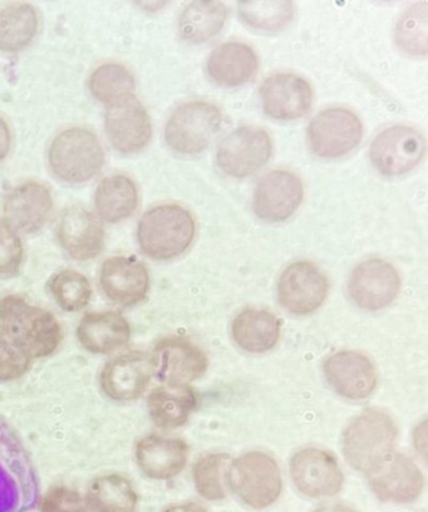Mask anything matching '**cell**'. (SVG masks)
<instances>
[{
	"label": "cell",
	"instance_id": "1",
	"mask_svg": "<svg viewBox=\"0 0 428 512\" xmlns=\"http://www.w3.org/2000/svg\"><path fill=\"white\" fill-rule=\"evenodd\" d=\"M0 334L32 361L53 356L63 341L54 314L16 294L0 298Z\"/></svg>",
	"mask_w": 428,
	"mask_h": 512
},
{
	"label": "cell",
	"instance_id": "2",
	"mask_svg": "<svg viewBox=\"0 0 428 512\" xmlns=\"http://www.w3.org/2000/svg\"><path fill=\"white\" fill-rule=\"evenodd\" d=\"M398 428L388 413L364 411L349 423L343 433V454L348 464L363 474H370L393 454Z\"/></svg>",
	"mask_w": 428,
	"mask_h": 512
},
{
	"label": "cell",
	"instance_id": "3",
	"mask_svg": "<svg viewBox=\"0 0 428 512\" xmlns=\"http://www.w3.org/2000/svg\"><path fill=\"white\" fill-rule=\"evenodd\" d=\"M195 231V220L188 210L179 205H161L142 216L137 239L145 255L165 262L189 249Z\"/></svg>",
	"mask_w": 428,
	"mask_h": 512
},
{
	"label": "cell",
	"instance_id": "4",
	"mask_svg": "<svg viewBox=\"0 0 428 512\" xmlns=\"http://www.w3.org/2000/svg\"><path fill=\"white\" fill-rule=\"evenodd\" d=\"M48 159L53 174L59 180L83 184L100 172L105 152L91 131L75 127L61 132L53 140Z\"/></svg>",
	"mask_w": 428,
	"mask_h": 512
},
{
	"label": "cell",
	"instance_id": "5",
	"mask_svg": "<svg viewBox=\"0 0 428 512\" xmlns=\"http://www.w3.org/2000/svg\"><path fill=\"white\" fill-rule=\"evenodd\" d=\"M229 485L245 505L262 510L273 505L283 491L277 461L262 451L248 452L231 462Z\"/></svg>",
	"mask_w": 428,
	"mask_h": 512
},
{
	"label": "cell",
	"instance_id": "6",
	"mask_svg": "<svg viewBox=\"0 0 428 512\" xmlns=\"http://www.w3.org/2000/svg\"><path fill=\"white\" fill-rule=\"evenodd\" d=\"M221 112L210 102L193 101L177 107L165 128L172 150L184 155L199 154L220 130Z\"/></svg>",
	"mask_w": 428,
	"mask_h": 512
},
{
	"label": "cell",
	"instance_id": "7",
	"mask_svg": "<svg viewBox=\"0 0 428 512\" xmlns=\"http://www.w3.org/2000/svg\"><path fill=\"white\" fill-rule=\"evenodd\" d=\"M150 356L154 377L167 387L189 386L203 377L209 367L203 349L179 336L160 339Z\"/></svg>",
	"mask_w": 428,
	"mask_h": 512
},
{
	"label": "cell",
	"instance_id": "8",
	"mask_svg": "<svg viewBox=\"0 0 428 512\" xmlns=\"http://www.w3.org/2000/svg\"><path fill=\"white\" fill-rule=\"evenodd\" d=\"M363 136L361 120L346 108H328L313 118L308 141L314 154L337 159L356 149Z\"/></svg>",
	"mask_w": 428,
	"mask_h": 512
},
{
	"label": "cell",
	"instance_id": "9",
	"mask_svg": "<svg viewBox=\"0 0 428 512\" xmlns=\"http://www.w3.org/2000/svg\"><path fill=\"white\" fill-rule=\"evenodd\" d=\"M272 152L273 142L267 131L245 126L231 132L220 142L216 160L226 175L247 177L262 169Z\"/></svg>",
	"mask_w": 428,
	"mask_h": 512
},
{
	"label": "cell",
	"instance_id": "10",
	"mask_svg": "<svg viewBox=\"0 0 428 512\" xmlns=\"http://www.w3.org/2000/svg\"><path fill=\"white\" fill-rule=\"evenodd\" d=\"M154 378L150 354L130 351L117 354L103 366L100 387L115 402L139 400Z\"/></svg>",
	"mask_w": 428,
	"mask_h": 512
},
{
	"label": "cell",
	"instance_id": "11",
	"mask_svg": "<svg viewBox=\"0 0 428 512\" xmlns=\"http://www.w3.org/2000/svg\"><path fill=\"white\" fill-rule=\"evenodd\" d=\"M370 152L373 165L383 175H403L420 164L426 140L415 128L393 126L376 136Z\"/></svg>",
	"mask_w": 428,
	"mask_h": 512
},
{
	"label": "cell",
	"instance_id": "12",
	"mask_svg": "<svg viewBox=\"0 0 428 512\" xmlns=\"http://www.w3.org/2000/svg\"><path fill=\"white\" fill-rule=\"evenodd\" d=\"M98 283L103 295L120 308H132L150 292V273L134 256L117 255L102 264Z\"/></svg>",
	"mask_w": 428,
	"mask_h": 512
},
{
	"label": "cell",
	"instance_id": "13",
	"mask_svg": "<svg viewBox=\"0 0 428 512\" xmlns=\"http://www.w3.org/2000/svg\"><path fill=\"white\" fill-rule=\"evenodd\" d=\"M326 274L311 262L290 264L280 275L278 298L288 312L308 315L322 307L328 295Z\"/></svg>",
	"mask_w": 428,
	"mask_h": 512
},
{
	"label": "cell",
	"instance_id": "14",
	"mask_svg": "<svg viewBox=\"0 0 428 512\" xmlns=\"http://www.w3.org/2000/svg\"><path fill=\"white\" fill-rule=\"evenodd\" d=\"M400 288L397 270L382 259H368L358 264L348 282L353 302L368 312L388 307L397 298Z\"/></svg>",
	"mask_w": 428,
	"mask_h": 512
},
{
	"label": "cell",
	"instance_id": "15",
	"mask_svg": "<svg viewBox=\"0 0 428 512\" xmlns=\"http://www.w3.org/2000/svg\"><path fill=\"white\" fill-rule=\"evenodd\" d=\"M290 476L303 495L321 499L342 490L344 476L336 457L318 448H304L290 460Z\"/></svg>",
	"mask_w": 428,
	"mask_h": 512
},
{
	"label": "cell",
	"instance_id": "16",
	"mask_svg": "<svg viewBox=\"0 0 428 512\" xmlns=\"http://www.w3.org/2000/svg\"><path fill=\"white\" fill-rule=\"evenodd\" d=\"M368 482L378 499L396 504L415 501L425 487L420 467L395 452L368 474Z\"/></svg>",
	"mask_w": 428,
	"mask_h": 512
},
{
	"label": "cell",
	"instance_id": "17",
	"mask_svg": "<svg viewBox=\"0 0 428 512\" xmlns=\"http://www.w3.org/2000/svg\"><path fill=\"white\" fill-rule=\"evenodd\" d=\"M323 369L333 390L347 400H364L376 390L378 376L375 364L362 353H334L326 359Z\"/></svg>",
	"mask_w": 428,
	"mask_h": 512
},
{
	"label": "cell",
	"instance_id": "18",
	"mask_svg": "<svg viewBox=\"0 0 428 512\" xmlns=\"http://www.w3.org/2000/svg\"><path fill=\"white\" fill-rule=\"evenodd\" d=\"M304 187L293 172L275 170L259 181L254 194V211L260 219L280 223L290 218L302 204Z\"/></svg>",
	"mask_w": 428,
	"mask_h": 512
},
{
	"label": "cell",
	"instance_id": "19",
	"mask_svg": "<svg viewBox=\"0 0 428 512\" xmlns=\"http://www.w3.org/2000/svg\"><path fill=\"white\" fill-rule=\"evenodd\" d=\"M108 140L122 154H136L151 140L149 113L134 96L110 106L106 113Z\"/></svg>",
	"mask_w": 428,
	"mask_h": 512
},
{
	"label": "cell",
	"instance_id": "20",
	"mask_svg": "<svg viewBox=\"0 0 428 512\" xmlns=\"http://www.w3.org/2000/svg\"><path fill=\"white\" fill-rule=\"evenodd\" d=\"M80 346L95 356H108L127 347L132 331L129 320L115 310L88 312L77 324Z\"/></svg>",
	"mask_w": 428,
	"mask_h": 512
},
{
	"label": "cell",
	"instance_id": "21",
	"mask_svg": "<svg viewBox=\"0 0 428 512\" xmlns=\"http://www.w3.org/2000/svg\"><path fill=\"white\" fill-rule=\"evenodd\" d=\"M57 239L71 258L88 262L105 248V230L100 221L82 206H72L59 219Z\"/></svg>",
	"mask_w": 428,
	"mask_h": 512
},
{
	"label": "cell",
	"instance_id": "22",
	"mask_svg": "<svg viewBox=\"0 0 428 512\" xmlns=\"http://www.w3.org/2000/svg\"><path fill=\"white\" fill-rule=\"evenodd\" d=\"M260 96L265 113L280 121L297 120L307 115L313 102L311 85L293 73H279L267 78L260 88Z\"/></svg>",
	"mask_w": 428,
	"mask_h": 512
},
{
	"label": "cell",
	"instance_id": "23",
	"mask_svg": "<svg viewBox=\"0 0 428 512\" xmlns=\"http://www.w3.org/2000/svg\"><path fill=\"white\" fill-rule=\"evenodd\" d=\"M189 446L180 438L149 435L135 447L136 464L151 480L165 481L179 475L188 462Z\"/></svg>",
	"mask_w": 428,
	"mask_h": 512
},
{
	"label": "cell",
	"instance_id": "24",
	"mask_svg": "<svg viewBox=\"0 0 428 512\" xmlns=\"http://www.w3.org/2000/svg\"><path fill=\"white\" fill-rule=\"evenodd\" d=\"M53 210L51 191L36 181L16 187L4 204L7 224L24 234L37 233L47 223Z\"/></svg>",
	"mask_w": 428,
	"mask_h": 512
},
{
	"label": "cell",
	"instance_id": "25",
	"mask_svg": "<svg viewBox=\"0 0 428 512\" xmlns=\"http://www.w3.org/2000/svg\"><path fill=\"white\" fill-rule=\"evenodd\" d=\"M257 54L248 44L228 42L215 48L208 59V73L219 85H245L258 72Z\"/></svg>",
	"mask_w": 428,
	"mask_h": 512
},
{
	"label": "cell",
	"instance_id": "26",
	"mask_svg": "<svg viewBox=\"0 0 428 512\" xmlns=\"http://www.w3.org/2000/svg\"><path fill=\"white\" fill-rule=\"evenodd\" d=\"M199 406V397L190 386L155 388L147 397L152 422L162 430L184 426Z\"/></svg>",
	"mask_w": 428,
	"mask_h": 512
},
{
	"label": "cell",
	"instance_id": "27",
	"mask_svg": "<svg viewBox=\"0 0 428 512\" xmlns=\"http://www.w3.org/2000/svg\"><path fill=\"white\" fill-rule=\"evenodd\" d=\"M282 332L277 315L265 309H245L231 326L236 344L249 353H264L275 346Z\"/></svg>",
	"mask_w": 428,
	"mask_h": 512
},
{
	"label": "cell",
	"instance_id": "28",
	"mask_svg": "<svg viewBox=\"0 0 428 512\" xmlns=\"http://www.w3.org/2000/svg\"><path fill=\"white\" fill-rule=\"evenodd\" d=\"M85 501L91 512H135L139 495L126 476L110 472L90 482Z\"/></svg>",
	"mask_w": 428,
	"mask_h": 512
},
{
	"label": "cell",
	"instance_id": "29",
	"mask_svg": "<svg viewBox=\"0 0 428 512\" xmlns=\"http://www.w3.org/2000/svg\"><path fill=\"white\" fill-rule=\"evenodd\" d=\"M95 201L101 218L116 224L135 213L139 206V191L130 177L110 176L98 185Z\"/></svg>",
	"mask_w": 428,
	"mask_h": 512
},
{
	"label": "cell",
	"instance_id": "30",
	"mask_svg": "<svg viewBox=\"0 0 428 512\" xmlns=\"http://www.w3.org/2000/svg\"><path fill=\"white\" fill-rule=\"evenodd\" d=\"M37 32L38 16L31 4L12 3L0 9V51H23L32 43Z\"/></svg>",
	"mask_w": 428,
	"mask_h": 512
},
{
	"label": "cell",
	"instance_id": "31",
	"mask_svg": "<svg viewBox=\"0 0 428 512\" xmlns=\"http://www.w3.org/2000/svg\"><path fill=\"white\" fill-rule=\"evenodd\" d=\"M228 8L221 2H193L186 6L179 19V31L185 41L203 43L223 29Z\"/></svg>",
	"mask_w": 428,
	"mask_h": 512
},
{
	"label": "cell",
	"instance_id": "32",
	"mask_svg": "<svg viewBox=\"0 0 428 512\" xmlns=\"http://www.w3.org/2000/svg\"><path fill=\"white\" fill-rule=\"evenodd\" d=\"M54 303L63 312L77 313L90 305L93 289L90 280L77 270L65 269L53 275L48 283Z\"/></svg>",
	"mask_w": 428,
	"mask_h": 512
},
{
	"label": "cell",
	"instance_id": "33",
	"mask_svg": "<svg viewBox=\"0 0 428 512\" xmlns=\"http://www.w3.org/2000/svg\"><path fill=\"white\" fill-rule=\"evenodd\" d=\"M135 78L125 66L106 63L96 68L90 78V91L96 100L115 105L134 96Z\"/></svg>",
	"mask_w": 428,
	"mask_h": 512
},
{
	"label": "cell",
	"instance_id": "34",
	"mask_svg": "<svg viewBox=\"0 0 428 512\" xmlns=\"http://www.w3.org/2000/svg\"><path fill=\"white\" fill-rule=\"evenodd\" d=\"M239 14L253 28L278 32L292 22L294 6L292 2H241Z\"/></svg>",
	"mask_w": 428,
	"mask_h": 512
},
{
	"label": "cell",
	"instance_id": "35",
	"mask_svg": "<svg viewBox=\"0 0 428 512\" xmlns=\"http://www.w3.org/2000/svg\"><path fill=\"white\" fill-rule=\"evenodd\" d=\"M428 6L426 2L408 8L397 23L396 41L403 51L415 56L427 54Z\"/></svg>",
	"mask_w": 428,
	"mask_h": 512
},
{
	"label": "cell",
	"instance_id": "36",
	"mask_svg": "<svg viewBox=\"0 0 428 512\" xmlns=\"http://www.w3.org/2000/svg\"><path fill=\"white\" fill-rule=\"evenodd\" d=\"M230 456L211 454L203 457L194 466V482L201 497L209 501H220L226 497L224 479Z\"/></svg>",
	"mask_w": 428,
	"mask_h": 512
},
{
	"label": "cell",
	"instance_id": "37",
	"mask_svg": "<svg viewBox=\"0 0 428 512\" xmlns=\"http://www.w3.org/2000/svg\"><path fill=\"white\" fill-rule=\"evenodd\" d=\"M24 249L11 226L0 221V277H13L22 268Z\"/></svg>",
	"mask_w": 428,
	"mask_h": 512
},
{
	"label": "cell",
	"instance_id": "38",
	"mask_svg": "<svg viewBox=\"0 0 428 512\" xmlns=\"http://www.w3.org/2000/svg\"><path fill=\"white\" fill-rule=\"evenodd\" d=\"M31 368V361L17 347L0 336V382L21 378Z\"/></svg>",
	"mask_w": 428,
	"mask_h": 512
},
{
	"label": "cell",
	"instance_id": "39",
	"mask_svg": "<svg viewBox=\"0 0 428 512\" xmlns=\"http://www.w3.org/2000/svg\"><path fill=\"white\" fill-rule=\"evenodd\" d=\"M85 506V497L66 486L52 487L41 500V512H72Z\"/></svg>",
	"mask_w": 428,
	"mask_h": 512
},
{
	"label": "cell",
	"instance_id": "40",
	"mask_svg": "<svg viewBox=\"0 0 428 512\" xmlns=\"http://www.w3.org/2000/svg\"><path fill=\"white\" fill-rule=\"evenodd\" d=\"M12 137L7 122L0 117V161L6 159L11 150Z\"/></svg>",
	"mask_w": 428,
	"mask_h": 512
},
{
	"label": "cell",
	"instance_id": "41",
	"mask_svg": "<svg viewBox=\"0 0 428 512\" xmlns=\"http://www.w3.org/2000/svg\"><path fill=\"white\" fill-rule=\"evenodd\" d=\"M164 512H208V510L195 502H186V504L171 505Z\"/></svg>",
	"mask_w": 428,
	"mask_h": 512
},
{
	"label": "cell",
	"instance_id": "42",
	"mask_svg": "<svg viewBox=\"0 0 428 512\" xmlns=\"http://www.w3.org/2000/svg\"><path fill=\"white\" fill-rule=\"evenodd\" d=\"M314 512H356L352 509V507H349L347 505L343 504H334V505H326L319 507Z\"/></svg>",
	"mask_w": 428,
	"mask_h": 512
},
{
	"label": "cell",
	"instance_id": "43",
	"mask_svg": "<svg viewBox=\"0 0 428 512\" xmlns=\"http://www.w3.org/2000/svg\"><path fill=\"white\" fill-rule=\"evenodd\" d=\"M72 512H91V511L88 510L87 506H85V507H81V509H78V510H75V511H72Z\"/></svg>",
	"mask_w": 428,
	"mask_h": 512
}]
</instances>
